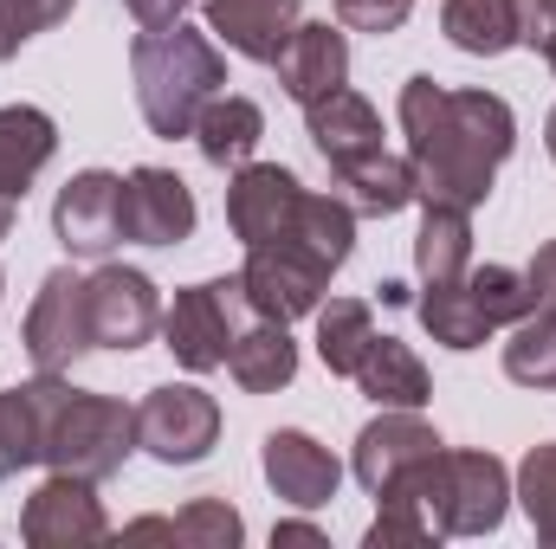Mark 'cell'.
Returning <instances> with one entry per match:
<instances>
[{
	"instance_id": "6da1fadb",
	"label": "cell",
	"mask_w": 556,
	"mask_h": 549,
	"mask_svg": "<svg viewBox=\"0 0 556 549\" xmlns=\"http://www.w3.org/2000/svg\"><path fill=\"white\" fill-rule=\"evenodd\" d=\"M402 130L415 162V201L479 207L518 142V117L498 91H446L433 78H408Z\"/></svg>"
},
{
	"instance_id": "7a4b0ae2",
	"label": "cell",
	"mask_w": 556,
	"mask_h": 549,
	"mask_svg": "<svg viewBox=\"0 0 556 549\" xmlns=\"http://www.w3.org/2000/svg\"><path fill=\"white\" fill-rule=\"evenodd\" d=\"M130 78H137V111L155 137H194V117L220 98L227 85V59L214 46V33L194 26H149L130 46Z\"/></svg>"
},
{
	"instance_id": "3957f363",
	"label": "cell",
	"mask_w": 556,
	"mask_h": 549,
	"mask_svg": "<svg viewBox=\"0 0 556 549\" xmlns=\"http://www.w3.org/2000/svg\"><path fill=\"white\" fill-rule=\"evenodd\" d=\"M415 491L427 518L440 524V537H492L511 511V472L492 452H433L415 472ZM395 498V491H389Z\"/></svg>"
},
{
	"instance_id": "277c9868",
	"label": "cell",
	"mask_w": 556,
	"mask_h": 549,
	"mask_svg": "<svg viewBox=\"0 0 556 549\" xmlns=\"http://www.w3.org/2000/svg\"><path fill=\"white\" fill-rule=\"evenodd\" d=\"M137 452V408L111 401V395H85V388H59L52 420H46V465L52 472H78L91 485H104L111 472H124V459Z\"/></svg>"
},
{
	"instance_id": "5b68a950",
	"label": "cell",
	"mask_w": 556,
	"mask_h": 549,
	"mask_svg": "<svg viewBox=\"0 0 556 549\" xmlns=\"http://www.w3.org/2000/svg\"><path fill=\"white\" fill-rule=\"evenodd\" d=\"M247 317H253V304H247L240 272L207 278V284L175 291V304L162 310V343H168V356H175L181 369L207 375V369H227V349H233V336L247 330Z\"/></svg>"
},
{
	"instance_id": "8992f818",
	"label": "cell",
	"mask_w": 556,
	"mask_h": 549,
	"mask_svg": "<svg viewBox=\"0 0 556 549\" xmlns=\"http://www.w3.org/2000/svg\"><path fill=\"white\" fill-rule=\"evenodd\" d=\"M220 439V401L194 382H162L137 408V446L162 465H194Z\"/></svg>"
},
{
	"instance_id": "52a82bcc",
	"label": "cell",
	"mask_w": 556,
	"mask_h": 549,
	"mask_svg": "<svg viewBox=\"0 0 556 549\" xmlns=\"http://www.w3.org/2000/svg\"><path fill=\"white\" fill-rule=\"evenodd\" d=\"M20 343H26L33 369H46V375H72V362H78L85 349H98V343H91L85 278L72 272V266H59V272L39 278V297H33V310H26Z\"/></svg>"
},
{
	"instance_id": "ba28073f",
	"label": "cell",
	"mask_w": 556,
	"mask_h": 549,
	"mask_svg": "<svg viewBox=\"0 0 556 549\" xmlns=\"http://www.w3.org/2000/svg\"><path fill=\"white\" fill-rule=\"evenodd\" d=\"M440 452V433L420 420L415 408H382L363 433H356V478L369 498H389V491H408L415 472Z\"/></svg>"
},
{
	"instance_id": "9c48e42d",
	"label": "cell",
	"mask_w": 556,
	"mask_h": 549,
	"mask_svg": "<svg viewBox=\"0 0 556 549\" xmlns=\"http://www.w3.org/2000/svg\"><path fill=\"white\" fill-rule=\"evenodd\" d=\"M304 181L285 168V162H240L233 168V188H227V227L240 246H278L291 240V220L304 207Z\"/></svg>"
},
{
	"instance_id": "30bf717a",
	"label": "cell",
	"mask_w": 556,
	"mask_h": 549,
	"mask_svg": "<svg viewBox=\"0 0 556 549\" xmlns=\"http://www.w3.org/2000/svg\"><path fill=\"white\" fill-rule=\"evenodd\" d=\"M85 304H91V343L98 349H142L162 330V297L155 278L137 266H98L85 278Z\"/></svg>"
},
{
	"instance_id": "8fae6325",
	"label": "cell",
	"mask_w": 556,
	"mask_h": 549,
	"mask_svg": "<svg viewBox=\"0 0 556 549\" xmlns=\"http://www.w3.org/2000/svg\"><path fill=\"white\" fill-rule=\"evenodd\" d=\"M52 233L72 259H104L124 240V175H111V168L72 175L52 201Z\"/></svg>"
},
{
	"instance_id": "7c38bea8",
	"label": "cell",
	"mask_w": 556,
	"mask_h": 549,
	"mask_svg": "<svg viewBox=\"0 0 556 549\" xmlns=\"http://www.w3.org/2000/svg\"><path fill=\"white\" fill-rule=\"evenodd\" d=\"M20 537L33 549H85V544H104L111 537V518L98 505V485L78 478V472H52L26 511H20Z\"/></svg>"
},
{
	"instance_id": "4fadbf2b",
	"label": "cell",
	"mask_w": 556,
	"mask_h": 549,
	"mask_svg": "<svg viewBox=\"0 0 556 549\" xmlns=\"http://www.w3.org/2000/svg\"><path fill=\"white\" fill-rule=\"evenodd\" d=\"M240 284H247V304H253V317L291 323V317H317L330 272H324L317 259H304L298 246H247Z\"/></svg>"
},
{
	"instance_id": "5bb4252c",
	"label": "cell",
	"mask_w": 556,
	"mask_h": 549,
	"mask_svg": "<svg viewBox=\"0 0 556 549\" xmlns=\"http://www.w3.org/2000/svg\"><path fill=\"white\" fill-rule=\"evenodd\" d=\"M278 72V91L291 98V104H317V98H330V91H343L350 85V39H343V26H330V20H298V33L278 46L273 59Z\"/></svg>"
},
{
	"instance_id": "9a60e30c",
	"label": "cell",
	"mask_w": 556,
	"mask_h": 549,
	"mask_svg": "<svg viewBox=\"0 0 556 549\" xmlns=\"http://www.w3.org/2000/svg\"><path fill=\"white\" fill-rule=\"evenodd\" d=\"M260 465H266V485H273L291 511H324V505L337 498V485H343V465L330 459V446H317V439L298 433V426L266 433Z\"/></svg>"
},
{
	"instance_id": "2e32d148",
	"label": "cell",
	"mask_w": 556,
	"mask_h": 549,
	"mask_svg": "<svg viewBox=\"0 0 556 549\" xmlns=\"http://www.w3.org/2000/svg\"><path fill=\"white\" fill-rule=\"evenodd\" d=\"M194 233V194L175 168H130L124 175V240L137 246H181Z\"/></svg>"
},
{
	"instance_id": "e0dca14e",
	"label": "cell",
	"mask_w": 556,
	"mask_h": 549,
	"mask_svg": "<svg viewBox=\"0 0 556 549\" xmlns=\"http://www.w3.org/2000/svg\"><path fill=\"white\" fill-rule=\"evenodd\" d=\"M298 7L304 0H207V33L227 52H240L253 65H273L278 46L298 33Z\"/></svg>"
},
{
	"instance_id": "ac0fdd59",
	"label": "cell",
	"mask_w": 556,
	"mask_h": 549,
	"mask_svg": "<svg viewBox=\"0 0 556 549\" xmlns=\"http://www.w3.org/2000/svg\"><path fill=\"white\" fill-rule=\"evenodd\" d=\"M65 375H33L20 388L0 395V478H20L26 465L46 459V420H52V401H59Z\"/></svg>"
},
{
	"instance_id": "d6986e66",
	"label": "cell",
	"mask_w": 556,
	"mask_h": 549,
	"mask_svg": "<svg viewBox=\"0 0 556 549\" xmlns=\"http://www.w3.org/2000/svg\"><path fill=\"white\" fill-rule=\"evenodd\" d=\"M304 137H311V149H317L330 168H343V162H363V155L382 149V117H376L369 98H356V91L343 85V91H330V98H317V104L304 111Z\"/></svg>"
},
{
	"instance_id": "ffe728a7",
	"label": "cell",
	"mask_w": 556,
	"mask_h": 549,
	"mask_svg": "<svg viewBox=\"0 0 556 549\" xmlns=\"http://www.w3.org/2000/svg\"><path fill=\"white\" fill-rule=\"evenodd\" d=\"M330 194H337L356 220H389V214H402V207L415 201V162L376 149V155H363V162L330 168Z\"/></svg>"
},
{
	"instance_id": "44dd1931",
	"label": "cell",
	"mask_w": 556,
	"mask_h": 549,
	"mask_svg": "<svg viewBox=\"0 0 556 549\" xmlns=\"http://www.w3.org/2000/svg\"><path fill=\"white\" fill-rule=\"evenodd\" d=\"M227 375L240 382V395H278V388H291V375H298V343L285 336V323L253 317V323L233 336V349H227Z\"/></svg>"
},
{
	"instance_id": "7402d4cb",
	"label": "cell",
	"mask_w": 556,
	"mask_h": 549,
	"mask_svg": "<svg viewBox=\"0 0 556 549\" xmlns=\"http://www.w3.org/2000/svg\"><path fill=\"white\" fill-rule=\"evenodd\" d=\"M420 233H415V272L420 284H446V278L472 272V207L453 201H420Z\"/></svg>"
},
{
	"instance_id": "603a6c76",
	"label": "cell",
	"mask_w": 556,
	"mask_h": 549,
	"mask_svg": "<svg viewBox=\"0 0 556 549\" xmlns=\"http://www.w3.org/2000/svg\"><path fill=\"white\" fill-rule=\"evenodd\" d=\"M52 149H59V124L39 104H7L0 111V194L20 201L33 175L52 162Z\"/></svg>"
},
{
	"instance_id": "cb8c5ba5",
	"label": "cell",
	"mask_w": 556,
	"mask_h": 549,
	"mask_svg": "<svg viewBox=\"0 0 556 549\" xmlns=\"http://www.w3.org/2000/svg\"><path fill=\"white\" fill-rule=\"evenodd\" d=\"M356 388H363L376 408H420V401L433 395L427 362H420L408 343H395V336H376V343H369V356L356 362Z\"/></svg>"
},
{
	"instance_id": "d4e9b609",
	"label": "cell",
	"mask_w": 556,
	"mask_h": 549,
	"mask_svg": "<svg viewBox=\"0 0 556 549\" xmlns=\"http://www.w3.org/2000/svg\"><path fill=\"white\" fill-rule=\"evenodd\" d=\"M266 137V111L253 104V98H214L201 117H194V142H201V155L214 162V168H240V162H253V149Z\"/></svg>"
},
{
	"instance_id": "484cf974",
	"label": "cell",
	"mask_w": 556,
	"mask_h": 549,
	"mask_svg": "<svg viewBox=\"0 0 556 549\" xmlns=\"http://www.w3.org/2000/svg\"><path fill=\"white\" fill-rule=\"evenodd\" d=\"M420 323L440 349H479L492 336V317L479 310L472 284L466 278H446V284H427L420 291Z\"/></svg>"
},
{
	"instance_id": "4316f807",
	"label": "cell",
	"mask_w": 556,
	"mask_h": 549,
	"mask_svg": "<svg viewBox=\"0 0 556 549\" xmlns=\"http://www.w3.org/2000/svg\"><path fill=\"white\" fill-rule=\"evenodd\" d=\"M440 26L459 52L472 59H498L518 46V0H446L440 7Z\"/></svg>"
},
{
	"instance_id": "83f0119b",
	"label": "cell",
	"mask_w": 556,
	"mask_h": 549,
	"mask_svg": "<svg viewBox=\"0 0 556 549\" xmlns=\"http://www.w3.org/2000/svg\"><path fill=\"white\" fill-rule=\"evenodd\" d=\"M369 343H376V317H369L363 297L317 304V356H324L330 375H356V362L369 356Z\"/></svg>"
},
{
	"instance_id": "f1b7e54d",
	"label": "cell",
	"mask_w": 556,
	"mask_h": 549,
	"mask_svg": "<svg viewBox=\"0 0 556 549\" xmlns=\"http://www.w3.org/2000/svg\"><path fill=\"white\" fill-rule=\"evenodd\" d=\"M505 375L525 382V388H556V310L538 304L531 317L511 323V343H505Z\"/></svg>"
},
{
	"instance_id": "f546056e",
	"label": "cell",
	"mask_w": 556,
	"mask_h": 549,
	"mask_svg": "<svg viewBox=\"0 0 556 549\" xmlns=\"http://www.w3.org/2000/svg\"><path fill=\"white\" fill-rule=\"evenodd\" d=\"M511 498L525 505L538 544L556 549V439H544V446L525 452V465H518V491H511Z\"/></svg>"
},
{
	"instance_id": "4dcf8cb0",
	"label": "cell",
	"mask_w": 556,
	"mask_h": 549,
	"mask_svg": "<svg viewBox=\"0 0 556 549\" xmlns=\"http://www.w3.org/2000/svg\"><path fill=\"white\" fill-rule=\"evenodd\" d=\"M466 284H472L479 310L492 317V330H505V323H518V317H531V310H538L531 278L511 272V266H472V272H466Z\"/></svg>"
},
{
	"instance_id": "1f68e13d",
	"label": "cell",
	"mask_w": 556,
	"mask_h": 549,
	"mask_svg": "<svg viewBox=\"0 0 556 549\" xmlns=\"http://www.w3.org/2000/svg\"><path fill=\"white\" fill-rule=\"evenodd\" d=\"M382 511H376V524H369V549H427L440 537V524L427 518V505H420L415 491H395V498H376Z\"/></svg>"
},
{
	"instance_id": "d6a6232c",
	"label": "cell",
	"mask_w": 556,
	"mask_h": 549,
	"mask_svg": "<svg viewBox=\"0 0 556 549\" xmlns=\"http://www.w3.org/2000/svg\"><path fill=\"white\" fill-rule=\"evenodd\" d=\"M240 537H247V518L227 498H194L175 518V544H188V549H240Z\"/></svg>"
},
{
	"instance_id": "836d02e7",
	"label": "cell",
	"mask_w": 556,
	"mask_h": 549,
	"mask_svg": "<svg viewBox=\"0 0 556 549\" xmlns=\"http://www.w3.org/2000/svg\"><path fill=\"white\" fill-rule=\"evenodd\" d=\"M72 7H78V0H0V65H7L26 39H39V33H52L59 20H72Z\"/></svg>"
},
{
	"instance_id": "e575fe53",
	"label": "cell",
	"mask_w": 556,
	"mask_h": 549,
	"mask_svg": "<svg viewBox=\"0 0 556 549\" xmlns=\"http://www.w3.org/2000/svg\"><path fill=\"white\" fill-rule=\"evenodd\" d=\"M343 33H402L415 0H330Z\"/></svg>"
},
{
	"instance_id": "d590c367",
	"label": "cell",
	"mask_w": 556,
	"mask_h": 549,
	"mask_svg": "<svg viewBox=\"0 0 556 549\" xmlns=\"http://www.w3.org/2000/svg\"><path fill=\"white\" fill-rule=\"evenodd\" d=\"M556 26V0H518V46H544Z\"/></svg>"
},
{
	"instance_id": "8d00e7d4",
	"label": "cell",
	"mask_w": 556,
	"mask_h": 549,
	"mask_svg": "<svg viewBox=\"0 0 556 549\" xmlns=\"http://www.w3.org/2000/svg\"><path fill=\"white\" fill-rule=\"evenodd\" d=\"M525 278H531L538 304H551V310H556V240H544V246H538V259L525 266Z\"/></svg>"
},
{
	"instance_id": "74e56055",
	"label": "cell",
	"mask_w": 556,
	"mask_h": 549,
	"mask_svg": "<svg viewBox=\"0 0 556 549\" xmlns=\"http://www.w3.org/2000/svg\"><path fill=\"white\" fill-rule=\"evenodd\" d=\"M124 7H130V20H137L142 33H149V26H175V20L188 13V0H124Z\"/></svg>"
},
{
	"instance_id": "f35d334b",
	"label": "cell",
	"mask_w": 556,
	"mask_h": 549,
	"mask_svg": "<svg viewBox=\"0 0 556 549\" xmlns=\"http://www.w3.org/2000/svg\"><path fill=\"white\" fill-rule=\"evenodd\" d=\"M124 544H175V518H137L124 531Z\"/></svg>"
},
{
	"instance_id": "ab89813d",
	"label": "cell",
	"mask_w": 556,
	"mask_h": 549,
	"mask_svg": "<svg viewBox=\"0 0 556 549\" xmlns=\"http://www.w3.org/2000/svg\"><path fill=\"white\" fill-rule=\"evenodd\" d=\"M278 544H324V531H317V524H298V518H291V524H273V549Z\"/></svg>"
},
{
	"instance_id": "60d3db41",
	"label": "cell",
	"mask_w": 556,
	"mask_h": 549,
	"mask_svg": "<svg viewBox=\"0 0 556 549\" xmlns=\"http://www.w3.org/2000/svg\"><path fill=\"white\" fill-rule=\"evenodd\" d=\"M13 233V194H0V240Z\"/></svg>"
},
{
	"instance_id": "b9f144b4",
	"label": "cell",
	"mask_w": 556,
	"mask_h": 549,
	"mask_svg": "<svg viewBox=\"0 0 556 549\" xmlns=\"http://www.w3.org/2000/svg\"><path fill=\"white\" fill-rule=\"evenodd\" d=\"M538 52H544V59H551V72H556V26H551V39H544V46H538Z\"/></svg>"
},
{
	"instance_id": "7bdbcfd3",
	"label": "cell",
	"mask_w": 556,
	"mask_h": 549,
	"mask_svg": "<svg viewBox=\"0 0 556 549\" xmlns=\"http://www.w3.org/2000/svg\"><path fill=\"white\" fill-rule=\"evenodd\" d=\"M544 142H551V162H556V111H551V124H544Z\"/></svg>"
}]
</instances>
